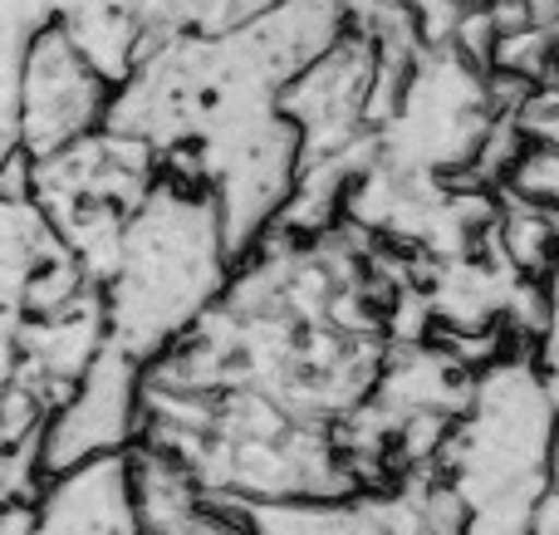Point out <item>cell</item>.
Returning <instances> with one entry per match:
<instances>
[{
  "label": "cell",
  "mask_w": 559,
  "mask_h": 535,
  "mask_svg": "<svg viewBox=\"0 0 559 535\" xmlns=\"http://www.w3.org/2000/svg\"><path fill=\"white\" fill-rule=\"evenodd\" d=\"M231 251L212 187L182 163L163 157V177L133 212L118 241L104 290L108 344L153 369L231 285Z\"/></svg>",
  "instance_id": "cell-1"
},
{
  "label": "cell",
  "mask_w": 559,
  "mask_h": 535,
  "mask_svg": "<svg viewBox=\"0 0 559 535\" xmlns=\"http://www.w3.org/2000/svg\"><path fill=\"white\" fill-rule=\"evenodd\" d=\"M163 177V157L138 138L88 133L84 143L35 163L29 173V202L45 212L64 251L84 265L94 285L114 275L118 241L133 212Z\"/></svg>",
  "instance_id": "cell-2"
},
{
  "label": "cell",
  "mask_w": 559,
  "mask_h": 535,
  "mask_svg": "<svg viewBox=\"0 0 559 535\" xmlns=\"http://www.w3.org/2000/svg\"><path fill=\"white\" fill-rule=\"evenodd\" d=\"M143 379L147 369L104 344L88 373L39 428V477L55 482L104 457H128L143 438Z\"/></svg>",
  "instance_id": "cell-3"
},
{
  "label": "cell",
  "mask_w": 559,
  "mask_h": 535,
  "mask_svg": "<svg viewBox=\"0 0 559 535\" xmlns=\"http://www.w3.org/2000/svg\"><path fill=\"white\" fill-rule=\"evenodd\" d=\"M118 88L69 45L59 25L39 29L20 74V147L35 163L104 133Z\"/></svg>",
  "instance_id": "cell-4"
},
{
  "label": "cell",
  "mask_w": 559,
  "mask_h": 535,
  "mask_svg": "<svg viewBox=\"0 0 559 535\" xmlns=\"http://www.w3.org/2000/svg\"><path fill=\"white\" fill-rule=\"evenodd\" d=\"M423 477H403L397 487H368L334 501H251L231 507L255 535H432L423 511Z\"/></svg>",
  "instance_id": "cell-5"
},
{
  "label": "cell",
  "mask_w": 559,
  "mask_h": 535,
  "mask_svg": "<svg viewBox=\"0 0 559 535\" xmlns=\"http://www.w3.org/2000/svg\"><path fill=\"white\" fill-rule=\"evenodd\" d=\"M128 477H133V511L143 535H255L241 511L212 501L182 462L147 442L128 452Z\"/></svg>",
  "instance_id": "cell-6"
},
{
  "label": "cell",
  "mask_w": 559,
  "mask_h": 535,
  "mask_svg": "<svg viewBox=\"0 0 559 535\" xmlns=\"http://www.w3.org/2000/svg\"><path fill=\"white\" fill-rule=\"evenodd\" d=\"M491 236H496V246H501V261L511 265L521 281L550 285V275L559 265V212H545V206L501 192Z\"/></svg>",
  "instance_id": "cell-7"
},
{
  "label": "cell",
  "mask_w": 559,
  "mask_h": 535,
  "mask_svg": "<svg viewBox=\"0 0 559 535\" xmlns=\"http://www.w3.org/2000/svg\"><path fill=\"white\" fill-rule=\"evenodd\" d=\"M506 192L535 202L545 212H559V143H531L521 157V167L511 173Z\"/></svg>",
  "instance_id": "cell-8"
}]
</instances>
